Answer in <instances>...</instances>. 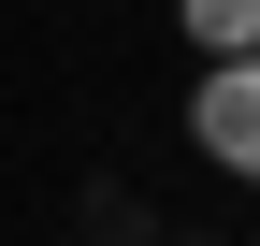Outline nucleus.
Here are the masks:
<instances>
[{
	"mask_svg": "<svg viewBox=\"0 0 260 246\" xmlns=\"http://www.w3.org/2000/svg\"><path fill=\"white\" fill-rule=\"evenodd\" d=\"M188 145H203L217 174L260 189V58H203V87H188Z\"/></svg>",
	"mask_w": 260,
	"mask_h": 246,
	"instance_id": "obj_1",
	"label": "nucleus"
},
{
	"mask_svg": "<svg viewBox=\"0 0 260 246\" xmlns=\"http://www.w3.org/2000/svg\"><path fill=\"white\" fill-rule=\"evenodd\" d=\"M174 29L203 58H260V0H174Z\"/></svg>",
	"mask_w": 260,
	"mask_h": 246,
	"instance_id": "obj_2",
	"label": "nucleus"
}]
</instances>
